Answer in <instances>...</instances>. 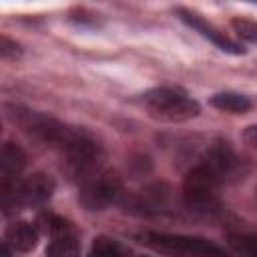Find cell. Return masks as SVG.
Returning <instances> with one entry per match:
<instances>
[{
  "label": "cell",
  "instance_id": "obj_1",
  "mask_svg": "<svg viewBox=\"0 0 257 257\" xmlns=\"http://www.w3.org/2000/svg\"><path fill=\"white\" fill-rule=\"evenodd\" d=\"M4 112L10 122L20 126V131L32 141L58 151V155L74 141L78 135V126H70L46 112L22 106V104H4Z\"/></svg>",
  "mask_w": 257,
  "mask_h": 257
},
{
  "label": "cell",
  "instance_id": "obj_2",
  "mask_svg": "<svg viewBox=\"0 0 257 257\" xmlns=\"http://www.w3.org/2000/svg\"><path fill=\"white\" fill-rule=\"evenodd\" d=\"M221 179L199 159L197 165L189 169L183 181V205L191 215L213 217L221 211L219 187Z\"/></svg>",
  "mask_w": 257,
  "mask_h": 257
},
{
  "label": "cell",
  "instance_id": "obj_3",
  "mask_svg": "<svg viewBox=\"0 0 257 257\" xmlns=\"http://www.w3.org/2000/svg\"><path fill=\"white\" fill-rule=\"evenodd\" d=\"M141 104L149 116L167 122H187L201 114V104L179 86H155L141 94Z\"/></svg>",
  "mask_w": 257,
  "mask_h": 257
},
{
  "label": "cell",
  "instance_id": "obj_4",
  "mask_svg": "<svg viewBox=\"0 0 257 257\" xmlns=\"http://www.w3.org/2000/svg\"><path fill=\"white\" fill-rule=\"evenodd\" d=\"M54 189H56L54 179L42 171H36L32 175L20 179L18 185L10 193L2 195V213L6 217H12L22 209L44 207L52 199Z\"/></svg>",
  "mask_w": 257,
  "mask_h": 257
},
{
  "label": "cell",
  "instance_id": "obj_5",
  "mask_svg": "<svg viewBox=\"0 0 257 257\" xmlns=\"http://www.w3.org/2000/svg\"><path fill=\"white\" fill-rule=\"evenodd\" d=\"M139 243L167 255H223L225 249L215 245L205 237L181 235V233H163V231H143L137 235Z\"/></svg>",
  "mask_w": 257,
  "mask_h": 257
},
{
  "label": "cell",
  "instance_id": "obj_6",
  "mask_svg": "<svg viewBox=\"0 0 257 257\" xmlns=\"http://www.w3.org/2000/svg\"><path fill=\"white\" fill-rule=\"evenodd\" d=\"M122 195H124L122 179L108 169H100L92 177L78 183V203L92 213L118 205Z\"/></svg>",
  "mask_w": 257,
  "mask_h": 257
},
{
  "label": "cell",
  "instance_id": "obj_7",
  "mask_svg": "<svg viewBox=\"0 0 257 257\" xmlns=\"http://www.w3.org/2000/svg\"><path fill=\"white\" fill-rule=\"evenodd\" d=\"M171 203V187L167 183H151L137 193H124L120 207L124 213L139 217H155L167 211Z\"/></svg>",
  "mask_w": 257,
  "mask_h": 257
},
{
  "label": "cell",
  "instance_id": "obj_8",
  "mask_svg": "<svg viewBox=\"0 0 257 257\" xmlns=\"http://www.w3.org/2000/svg\"><path fill=\"white\" fill-rule=\"evenodd\" d=\"M175 16H177L183 24H187L189 28H193L197 34H201L205 40H209L211 44H215L219 50H223V52H227V54H235V56L245 54V48H243L241 42H237V40H233L231 36H227L225 32H221L217 26H213L211 22H207L201 14H197V12L189 10V8L179 6V8H175Z\"/></svg>",
  "mask_w": 257,
  "mask_h": 257
},
{
  "label": "cell",
  "instance_id": "obj_9",
  "mask_svg": "<svg viewBox=\"0 0 257 257\" xmlns=\"http://www.w3.org/2000/svg\"><path fill=\"white\" fill-rule=\"evenodd\" d=\"M201 161L221 179V183H229L243 173V161L237 157V153L231 149V145L223 139L213 141L207 147Z\"/></svg>",
  "mask_w": 257,
  "mask_h": 257
},
{
  "label": "cell",
  "instance_id": "obj_10",
  "mask_svg": "<svg viewBox=\"0 0 257 257\" xmlns=\"http://www.w3.org/2000/svg\"><path fill=\"white\" fill-rule=\"evenodd\" d=\"M26 167V153L20 145L6 141L0 151V195L10 193L22 179Z\"/></svg>",
  "mask_w": 257,
  "mask_h": 257
},
{
  "label": "cell",
  "instance_id": "obj_11",
  "mask_svg": "<svg viewBox=\"0 0 257 257\" xmlns=\"http://www.w3.org/2000/svg\"><path fill=\"white\" fill-rule=\"evenodd\" d=\"M40 229L36 223L28 221H14L6 227L4 231V241H2V251L6 253H28L32 251L38 241H40Z\"/></svg>",
  "mask_w": 257,
  "mask_h": 257
},
{
  "label": "cell",
  "instance_id": "obj_12",
  "mask_svg": "<svg viewBox=\"0 0 257 257\" xmlns=\"http://www.w3.org/2000/svg\"><path fill=\"white\" fill-rule=\"evenodd\" d=\"M36 225L40 233L48 237V241H78V231L74 223L52 211L40 213L36 219Z\"/></svg>",
  "mask_w": 257,
  "mask_h": 257
},
{
  "label": "cell",
  "instance_id": "obj_13",
  "mask_svg": "<svg viewBox=\"0 0 257 257\" xmlns=\"http://www.w3.org/2000/svg\"><path fill=\"white\" fill-rule=\"evenodd\" d=\"M209 104L217 110H223V112H231V114H245L251 110L253 102L249 96L241 94V92H235V90H221V92H215L211 98H209Z\"/></svg>",
  "mask_w": 257,
  "mask_h": 257
},
{
  "label": "cell",
  "instance_id": "obj_14",
  "mask_svg": "<svg viewBox=\"0 0 257 257\" xmlns=\"http://www.w3.org/2000/svg\"><path fill=\"white\" fill-rule=\"evenodd\" d=\"M88 253H90V255H102V257H120V255L133 253V251H131L128 247H124L120 241L100 235V237H96V239L92 241Z\"/></svg>",
  "mask_w": 257,
  "mask_h": 257
},
{
  "label": "cell",
  "instance_id": "obj_15",
  "mask_svg": "<svg viewBox=\"0 0 257 257\" xmlns=\"http://www.w3.org/2000/svg\"><path fill=\"white\" fill-rule=\"evenodd\" d=\"M229 247L235 253L257 257V233H231Z\"/></svg>",
  "mask_w": 257,
  "mask_h": 257
},
{
  "label": "cell",
  "instance_id": "obj_16",
  "mask_svg": "<svg viewBox=\"0 0 257 257\" xmlns=\"http://www.w3.org/2000/svg\"><path fill=\"white\" fill-rule=\"evenodd\" d=\"M231 28L237 34V38H241L245 42H257V20L237 16L231 20Z\"/></svg>",
  "mask_w": 257,
  "mask_h": 257
},
{
  "label": "cell",
  "instance_id": "obj_17",
  "mask_svg": "<svg viewBox=\"0 0 257 257\" xmlns=\"http://www.w3.org/2000/svg\"><path fill=\"white\" fill-rule=\"evenodd\" d=\"M80 253L78 241H48L46 245V255H76Z\"/></svg>",
  "mask_w": 257,
  "mask_h": 257
},
{
  "label": "cell",
  "instance_id": "obj_18",
  "mask_svg": "<svg viewBox=\"0 0 257 257\" xmlns=\"http://www.w3.org/2000/svg\"><path fill=\"white\" fill-rule=\"evenodd\" d=\"M0 56L4 60H16L22 56V48L16 40L8 38V36H2V42H0Z\"/></svg>",
  "mask_w": 257,
  "mask_h": 257
},
{
  "label": "cell",
  "instance_id": "obj_19",
  "mask_svg": "<svg viewBox=\"0 0 257 257\" xmlns=\"http://www.w3.org/2000/svg\"><path fill=\"white\" fill-rule=\"evenodd\" d=\"M241 139H243V143H245V145H249L251 149H255V151H257V122H255V124L245 126V128H243V133H241Z\"/></svg>",
  "mask_w": 257,
  "mask_h": 257
},
{
  "label": "cell",
  "instance_id": "obj_20",
  "mask_svg": "<svg viewBox=\"0 0 257 257\" xmlns=\"http://www.w3.org/2000/svg\"><path fill=\"white\" fill-rule=\"evenodd\" d=\"M253 2H257V0H253Z\"/></svg>",
  "mask_w": 257,
  "mask_h": 257
}]
</instances>
